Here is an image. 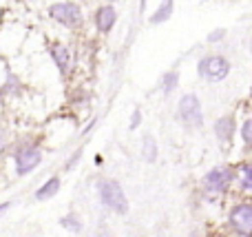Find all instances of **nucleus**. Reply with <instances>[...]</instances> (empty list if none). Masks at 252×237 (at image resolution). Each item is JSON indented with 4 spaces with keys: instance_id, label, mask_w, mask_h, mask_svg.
I'll list each match as a JSON object with an SVG mask.
<instances>
[{
    "instance_id": "0eeeda50",
    "label": "nucleus",
    "mask_w": 252,
    "mask_h": 237,
    "mask_svg": "<svg viewBox=\"0 0 252 237\" xmlns=\"http://www.w3.org/2000/svg\"><path fill=\"white\" fill-rule=\"evenodd\" d=\"M13 160H16L18 175H27V173H31L40 162H42V153H40V149H35V146H25V149L18 151Z\"/></svg>"
},
{
    "instance_id": "f257e3e1",
    "label": "nucleus",
    "mask_w": 252,
    "mask_h": 237,
    "mask_svg": "<svg viewBox=\"0 0 252 237\" xmlns=\"http://www.w3.org/2000/svg\"><path fill=\"white\" fill-rule=\"evenodd\" d=\"M97 191H100V200L106 208H111V211L118 213V215H126V211H128V200H126V193L118 180H100Z\"/></svg>"
},
{
    "instance_id": "f3484780",
    "label": "nucleus",
    "mask_w": 252,
    "mask_h": 237,
    "mask_svg": "<svg viewBox=\"0 0 252 237\" xmlns=\"http://www.w3.org/2000/svg\"><path fill=\"white\" fill-rule=\"evenodd\" d=\"M64 229H69V231H73V233H80L82 231V224H80V220L75 215H69V217H64V220L60 222Z\"/></svg>"
},
{
    "instance_id": "39448f33",
    "label": "nucleus",
    "mask_w": 252,
    "mask_h": 237,
    "mask_svg": "<svg viewBox=\"0 0 252 237\" xmlns=\"http://www.w3.org/2000/svg\"><path fill=\"white\" fill-rule=\"evenodd\" d=\"M179 120H182L188 129L204 127V111H201V102L195 93L182 96V100H179Z\"/></svg>"
},
{
    "instance_id": "dca6fc26",
    "label": "nucleus",
    "mask_w": 252,
    "mask_h": 237,
    "mask_svg": "<svg viewBox=\"0 0 252 237\" xmlns=\"http://www.w3.org/2000/svg\"><path fill=\"white\" fill-rule=\"evenodd\" d=\"M241 140H244V144L248 149H252V118H248L241 124Z\"/></svg>"
},
{
    "instance_id": "7ed1b4c3",
    "label": "nucleus",
    "mask_w": 252,
    "mask_h": 237,
    "mask_svg": "<svg viewBox=\"0 0 252 237\" xmlns=\"http://www.w3.org/2000/svg\"><path fill=\"white\" fill-rule=\"evenodd\" d=\"M232 182H235V171H232V169H228V167H215V169H210V171L204 175L201 184H204L206 193H210V195H223L228 189H230Z\"/></svg>"
},
{
    "instance_id": "1a4fd4ad",
    "label": "nucleus",
    "mask_w": 252,
    "mask_h": 237,
    "mask_svg": "<svg viewBox=\"0 0 252 237\" xmlns=\"http://www.w3.org/2000/svg\"><path fill=\"white\" fill-rule=\"evenodd\" d=\"M235 131H237V122L232 115H223L215 122V135L221 144H230L232 137H235Z\"/></svg>"
},
{
    "instance_id": "423d86ee",
    "label": "nucleus",
    "mask_w": 252,
    "mask_h": 237,
    "mask_svg": "<svg viewBox=\"0 0 252 237\" xmlns=\"http://www.w3.org/2000/svg\"><path fill=\"white\" fill-rule=\"evenodd\" d=\"M49 16L53 18V20H58L60 25L64 27H80L84 20L82 16V9H80V4L75 2H56L49 7Z\"/></svg>"
},
{
    "instance_id": "9b49d317",
    "label": "nucleus",
    "mask_w": 252,
    "mask_h": 237,
    "mask_svg": "<svg viewBox=\"0 0 252 237\" xmlns=\"http://www.w3.org/2000/svg\"><path fill=\"white\" fill-rule=\"evenodd\" d=\"M51 56H53V60H56L58 69H60L62 73H66V71H69V65H71L69 49H66L64 44H56V47H51Z\"/></svg>"
},
{
    "instance_id": "f03ea898",
    "label": "nucleus",
    "mask_w": 252,
    "mask_h": 237,
    "mask_svg": "<svg viewBox=\"0 0 252 237\" xmlns=\"http://www.w3.org/2000/svg\"><path fill=\"white\" fill-rule=\"evenodd\" d=\"M197 73H199V78L208 80V82H221L230 73V62L219 53H208L197 62Z\"/></svg>"
},
{
    "instance_id": "6ab92c4d",
    "label": "nucleus",
    "mask_w": 252,
    "mask_h": 237,
    "mask_svg": "<svg viewBox=\"0 0 252 237\" xmlns=\"http://www.w3.org/2000/svg\"><path fill=\"white\" fill-rule=\"evenodd\" d=\"M223 35H226V29H217V31H213V34L208 35V42H217V40H223Z\"/></svg>"
},
{
    "instance_id": "aec40b11",
    "label": "nucleus",
    "mask_w": 252,
    "mask_h": 237,
    "mask_svg": "<svg viewBox=\"0 0 252 237\" xmlns=\"http://www.w3.org/2000/svg\"><path fill=\"white\" fill-rule=\"evenodd\" d=\"M7 208H9V204H7V202H4V204H0V213H4V211H7Z\"/></svg>"
},
{
    "instance_id": "6e6552de",
    "label": "nucleus",
    "mask_w": 252,
    "mask_h": 237,
    "mask_svg": "<svg viewBox=\"0 0 252 237\" xmlns=\"http://www.w3.org/2000/svg\"><path fill=\"white\" fill-rule=\"evenodd\" d=\"M115 20H118V11L113 4H102L95 11V27L100 34H109L115 27Z\"/></svg>"
},
{
    "instance_id": "412c9836",
    "label": "nucleus",
    "mask_w": 252,
    "mask_h": 237,
    "mask_svg": "<svg viewBox=\"0 0 252 237\" xmlns=\"http://www.w3.org/2000/svg\"><path fill=\"white\" fill-rule=\"evenodd\" d=\"M2 140H4V133H2V129H0V146H2Z\"/></svg>"
},
{
    "instance_id": "a211bd4d",
    "label": "nucleus",
    "mask_w": 252,
    "mask_h": 237,
    "mask_svg": "<svg viewBox=\"0 0 252 237\" xmlns=\"http://www.w3.org/2000/svg\"><path fill=\"white\" fill-rule=\"evenodd\" d=\"M139 124H142V111L135 109L133 115H130V129H137Z\"/></svg>"
},
{
    "instance_id": "ddd939ff",
    "label": "nucleus",
    "mask_w": 252,
    "mask_h": 237,
    "mask_svg": "<svg viewBox=\"0 0 252 237\" xmlns=\"http://www.w3.org/2000/svg\"><path fill=\"white\" fill-rule=\"evenodd\" d=\"M142 155H144V160H146V162H155V160H157V144H155V137H151V135L144 137Z\"/></svg>"
},
{
    "instance_id": "4468645a",
    "label": "nucleus",
    "mask_w": 252,
    "mask_h": 237,
    "mask_svg": "<svg viewBox=\"0 0 252 237\" xmlns=\"http://www.w3.org/2000/svg\"><path fill=\"white\" fill-rule=\"evenodd\" d=\"M239 186L252 193V164H244L239 171Z\"/></svg>"
},
{
    "instance_id": "20e7f679",
    "label": "nucleus",
    "mask_w": 252,
    "mask_h": 237,
    "mask_svg": "<svg viewBox=\"0 0 252 237\" xmlns=\"http://www.w3.org/2000/svg\"><path fill=\"white\" fill-rule=\"evenodd\" d=\"M228 224H230L232 233L239 237H252V204L239 202L230 208L228 213Z\"/></svg>"
},
{
    "instance_id": "f8f14e48",
    "label": "nucleus",
    "mask_w": 252,
    "mask_h": 237,
    "mask_svg": "<svg viewBox=\"0 0 252 237\" xmlns=\"http://www.w3.org/2000/svg\"><path fill=\"white\" fill-rule=\"evenodd\" d=\"M60 191V177H51V180H47L42 186H40L38 191H35V200H49V198H53V195Z\"/></svg>"
},
{
    "instance_id": "9d476101",
    "label": "nucleus",
    "mask_w": 252,
    "mask_h": 237,
    "mask_svg": "<svg viewBox=\"0 0 252 237\" xmlns=\"http://www.w3.org/2000/svg\"><path fill=\"white\" fill-rule=\"evenodd\" d=\"M173 9H175V0H161L159 7H157L155 11H153V16H151V25H161V22L170 20Z\"/></svg>"
},
{
    "instance_id": "2eb2a0df",
    "label": "nucleus",
    "mask_w": 252,
    "mask_h": 237,
    "mask_svg": "<svg viewBox=\"0 0 252 237\" xmlns=\"http://www.w3.org/2000/svg\"><path fill=\"white\" fill-rule=\"evenodd\" d=\"M177 82H179V75L175 73V71H168V73L164 75V80H161V89H164L166 96H168V93H173L175 89H177Z\"/></svg>"
}]
</instances>
